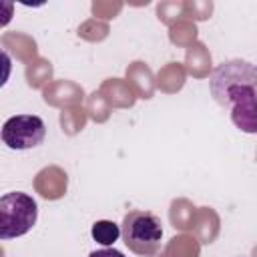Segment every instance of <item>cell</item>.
<instances>
[{"label":"cell","instance_id":"5","mask_svg":"<svg viewBox=\"0 0 257 257\" xmlns=\"http://www.w3.org/2000/svg\"><path fill=\"white\" fill-rule=\"evenodd\" d=\"M10 74H12V60H10L8 52L0 50V88L8 82Z\"/></svg>","mask_w":257,"mask_h":257},{"label":"cell","instance_id":"4","mask_svg":"<svg viewBox=\"0 0 257 257\" xmlns=\"http://www.w3.org/2000/svg\"><path fill=\"white\" fill-rule=\"evenodd\" d=\"M90 233H92V239H94L96 243L104 245V247L112 245V243L120 237V229H118V225L112 223V221H96V223L92 225Z\"/></svg>","mask_w":257,"mask_h":257},{"label":"cell","instance_id":"7","mask_svg":"<svg viewBox=\"0 0 257 257\" xmlns=\"http://www.w3.org/2000/svg\"><path fill=\"white\" fill-rule=\"evenodd\" d=\"M88 257H124L120 251H116V249H98V251H92Z\"/></svg>","mask_w":257,"mask_h":257},{"label":"cell","instance_id":"2","mask_svg":"<svg viewBox=\"0 0 257 257\" xmlns=\"http://www.w3.org/2000/svg\"><path fill=\"white\" fill-rule=\"evenodd\" d=\"M36 201L26 193H6L0 197V239L26 235L36 223Z\"/></svg>","mask_w":257,"mask_h":257},{"label":"cell","instance_id":"6","mask_svg":"<svg viewBox=\"0 0 257 257\" xmlns=\"http://www.w3.org/2000/svg\"><path fill=\"white\" fill-rule=\"evenodd\" d=\"M14 16V4L8 0H0V28L6 26Z\"/></svg>","mask_w":257,"mask_h":257},{"label":"cell","instance_id":"1","mask_svg":"<svg viewBox=\"0 0 257 257\" xmlns=\"http://www.w3.org/2000/svg\"><path fill=\"white\" fill-rule=\"evenodd\" d=\"M120 235L124 245L143 257H151L161 249L163 241V223L155 213L149 211H131L122 219Z\"/></svg>","mask_w":257,"mask_h":257},{"label":"cell","instance_id":"3","mask_svg":"<svg viewBox=\"0 0 257 257\" xmlns=\"http://www.w3.org/2000/svg\"><path fill=\"white\" fill-rule=\"evenodd\" d=\"M2 141L8 149L26 151L38 147L46 137V124L36 114H16L2 124Z\"/></svg>","mask_w":257,"mask_h":257}]
</instances>
